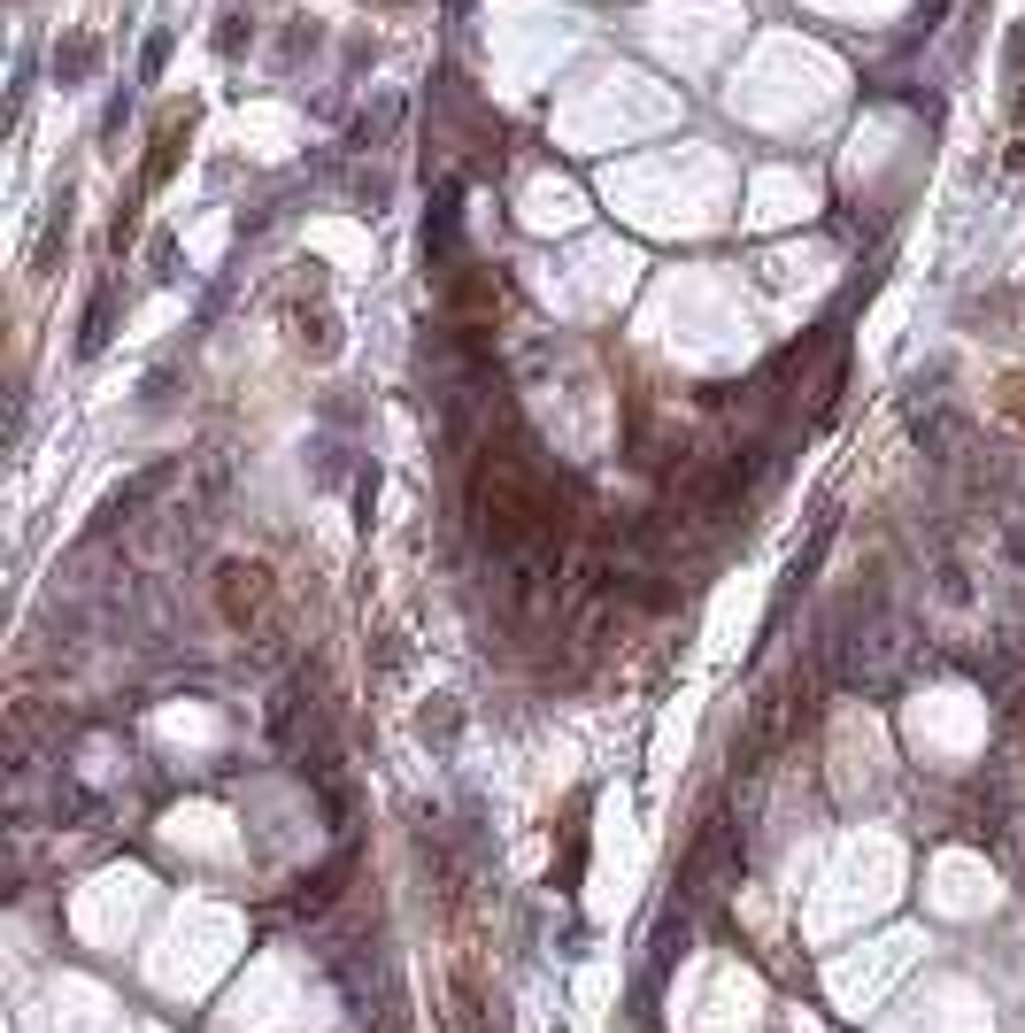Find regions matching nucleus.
Returning a JSON list of instances; mask_svg holds the SVG:
<instances>
[{
  "mask_svg": "<svg viewBox=\"0 0 1025 1033\" xmlns=\"http://www.w3.org/2000/svg\"><path fill=\"white\" fill-rule=\"evenodd\" d=\"M216 610H224V625H232V633H247L254 618L271 610V563L232 556V563L216 571Z\"/></svg>",
  "mask_w": 1025,
  "mask_h": 1033,
  "instance_id": "1",
  "label": "nucleus"
},
{
  "mask_svg": "<svg viewBox=\"0 0 1025 1033\" xmlns=\"http://www.w3.org/2000/svg\"><path fill=\"white\" fill-rule=\"evenodd\" d=\"M1002 416H1017V424H1025V378H1010V386H1002Z\"/></svg>",
  "mask_w": 1025,
  "mask_h": 1033,
  "instance_id": "2",
  "label": "nucleus"
},
{
  "mask_svg": "<svg viewBox=\"0 0 1025 1033\" xmlns=\"http://www.w3.org/2000/svg\"><path fill=\"white\" fill-rule=\"evenodd\" d=\"M1017 170H1025V139H1017Z\"/></svg>",
  "mask_w": 1025,
  "mask_h": 1033,
  "instance_id": "3",
  "label": "nucleus"
}]
</instances>
